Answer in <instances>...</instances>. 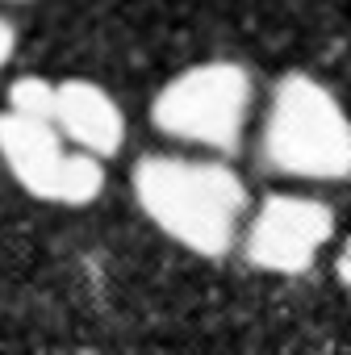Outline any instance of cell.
<instances>
[{
	"label": "cell",
	"mask_w": 351,
	"mask_h": 355,
	"mask_svg": "<svg viewBox=\"0 0 351 355\" xmlns=\"http://www.w3.org/2000/svg\"><path fill=\"white\" fill-rule=\"evenodd\" d=\"M134 197L142 214L180 247L218 259L234 247L247 209V189L226 163L151 155L134 167Z\"/></svg>",
	"instance_id": "obj_1"
},
{
	"label": "cell",
	"mask_w": 351,
	"mask_h": 355,
	"mask_svg": "<svg viewBox=\"0 0 351 355\" xmlns=\"http://www.w3.org/2000/svg\"><path fill=\"white\" fill-rule=\"evenodd\" d=\"M264 159L297 180L351 175V121L339 96L314 76H284L264 121Z\"/></svg>",
	"instance_id": "obj_2"
},
{
	"label": "cell",
	"mask_w": 351,
	"mask_h": 355,
	"mask_svg": "<svg viewBox=\"0 0 351 355\" xmlns=\"http://www.w3.org/2000/svg\"><path fill=\"white\" fill-rule=\"evenodd\" d=\"M251 113V76L239 63L214 59L163 84L151 105V121L167 134L209 150H234Z\"/></svg>",
	"instance_id": "obj_3"
},
{
	"label": "cell",
	"mask_w": 351,
	"mask_h": 355,
	"mask_svg": "<svg viewBox=\"0 0 351 355\" xmlns=\"http://www.w3.org/2000/svg\"><path fill=\"white\" fill-rule=\"evenodd\" d=\"M0 159L26 193L59 205H88L105 184L92 155L63 150V138L51 121L22 113H0Z\"/></svg>",
	"instance_id": "obj_4"
},
{
	"label": "cell",
	"mask_w": 351,
	"mask_h": 355,
	"mask_svg": "<svg viewBox=\"0 0 351 355\" xmlns=\"http://www.w3.org/2000/svg\"><path fill=\"white\" fill-rule=\"evenodd\" d=\"M334 234V214L330 205L314 201V197H293V193H276L259 205V214L251 218L247 230V259L264 272L276 276H297L305 272L318 251L330 243Z\"/></svg>",
	"instance_id": "obj_5"
},
{
	"label": "cell",
	"mask_w": 351,
	"mask_h": 355,
	"mask_svg": "<svg viewBox=\"0 0 351 355\" xmlns=\"http://www.w3.org/2000/svg\"><path fill=\"white\" fill-rule=\"evenodd\" d=\"M55 130L84 146L88 155H113L126 138V117L113 105V96L88 80H67L59 84L55 101Z\"/></svg>",
	"instance_id": "obj_6"
},
{
	"label": "cell",
	"mask_w": 351,
	"mask_h": 355,
	"mask_svg": "<svg viewBox=\"0 0 351 355\" xmlns=\"http://www.w3.org/2000/svg\"><path fill=\"white\" fill-rule=\"evenodd\" d=\"M55 101H59L55 84H46V80H17L13 92H9V113H22V117L55 125Z\"/></svg>",
	"instance_id": "obj_7"
},
{
	"label": "cell",
	"mask_w": 351,
	"mask_h": 355,
	"mask_svg": "<svg viewBox=\"0 0 351 355\" xmlns=\"http://www.w3.org/2000/svg\"><path fill=\"white\" fill-rule=\"evenodd\" d=\"M334 272H339V280L351 288V239L343 243V251H339V259H334Z\"/></svg>",
	"instance_id": "obj_8"
},
{
	"label": "cell",
	"mask_w": 351,
	"mask_h": 355,
	"mask_svg": "<svg viewBox=\"0 0 351 355\" xmlns=\"http://www.w3.org/2000/svg\"><path fill=\"white\" fill-rule=\"evenodd\" d=\"M9 55H13V30H9L5 21H0V67L9 63Z\"/></svg>",
	"instance_id": "obj_9"
}]
</instances>
